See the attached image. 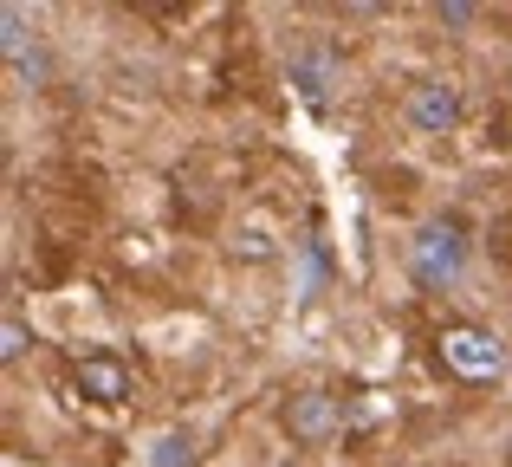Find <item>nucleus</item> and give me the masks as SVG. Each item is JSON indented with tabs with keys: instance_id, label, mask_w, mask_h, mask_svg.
<instances>
[{
	"instance_id": "f257e3e1",
	"label": "nucleus",
	"mask_w": 512,
	"mask_h": 467,
	"mask_svg": "<svg viewBox=\"0 0 512 467\" xmlns=\"http://www.w3.org/2000/svg\"><path fill=\"white\" fill-rule=\"evenodd\" d=\"M435 351H441V364H448L461 383H493V377H506V344L493 338V331H480V325H448V331L435 338Z\"/></svg>"
},
{
	"instance_id": "f03ea898",
	"label": "nucleus",
	"mask_w": 512,
	"mask_h": 467,
	"mask_svg": "<svg viewBox=\"0 0 512 467\" xmlns=\"http://www.w3.org/2000/svg\"><path fill=\"white\" fill-rule=\"evenodd\" d=\"M461 266H467V228H461L454 215L428 221V228L415 234V247H409V273L422 279V286H448Z\"/></svg>"
},
{
	"instance_id": "7ed1b4c3",
	"label": "nucleus",
	"mask_w": 512,
	"mask_h": 467,
	"mask_svg": "<svg viewBox=\"0 0 512 467\" xmlns=\"http://www.w3.org/2000/svg\"><path fill=\"white\" fill-rule=\"evenodd\" d=\"M402 111H409V124L422 130V137H448V130L461 124V91H454L448 78H422Z\"/></svg>"
},
{
	"instance_id": "20e7f679",
	"label": "nucleus",
	"mask_w": 512,
	"mask_h": 467,
	"mask_svg": "<svg viewBox=\"0 0 512 467\" xmlns=\"http://www.w3.org/2000/svg\"><path fill=\"white\" fill-rule=\"evenodd\" d=\"M286 429L299 435V442H331V435L344 429V403L331 390H299L286 403Z\"/></svg>"
},
{
	"instance_id": "39448f33",
	"label": "nucleus",
	"mask_w": 512,
	"mask_h": 467,
	"mask_svg": "<svg viewBox=\"0 0 512 467\" xmlns=\"http://www.w3.org/2000/svg\"><path fill=\"white\" fill-rule=\"evenodd\" d=\"M72 377L91 403H124L130 396V370H124V357H111V351H85L72 364Z\"/></svg>"
},
{
	"instance_id": "423d86ee",
	"label": "nucleus",
	"mask_w": 512,
	"mask_h": 467,
	"mask_svg": "<svg viewBox=\"0 0 512 467\" xmlns=\"http://www.w3.org/2000/svg\"><path fill=\"white\" fill-rule=\"evenodd\" d=\"M292 85H299L312 104H325L331 91H338V52L318 46V39H305V46L292 52Z\"/></svg>"
},
{
	"instance_id": "0eeeda50",
	"label": "nucleus",
	"mask_w": 512,
	"mask_h": 467,
	"mask_svg": "<svg viewBox=\"0 0 512 467\" xmlns=\"http://www.w3.org/2000/svg\"><path fill=\"white\" fill-rule=\"evenodd\" d=\"M201 461V442L188 429H169V435H156V448H150V467H195Z\"/></svg>"
},
{
	"instance_id": "6e6552de",
	"label": "nucleus",
	"mask_w": 512,
	"mask_h": 467,
	"mask_svg": "<svg viewBox=\"0 0 512 467\" xmlns=\"http://www.w3.org/2000/svg\"><path fill=\"white\" fill-rule=\"evenodd\" d=\"M0 33H7V39H0V46H7V59H13V65L26 59V72H33V33H26V13H20V7L0 13Z\"/></svg>"
},
{
	"instance_id": "1a4fd4ad",
	"label": "nucleus",
	"mask_w": 512,
	"mask_h": 467,
	"mask_svg": "<svg viewBox=\"0 0 512 467\" xmlns=\"http://www.w3.org/2000/svg\"><path fill=\"white\" fill-rule=\"evenodd\" d=\"M26 344H33V338H26V325H20V318H0V364H20V357H26Z\"/></svg>"
},
{
	"instance_id": "9d476101",
	"label": "nucleus",
	"mask_w": 512,
	"mask_h": 467,
	"mask_svg": "<svg viewBox=\"0 0 512 467\" xmlns=\"http://www.w3.org/2000/svg\"><path fill=\"white\" fill-rule=\"evenodd\" d=\"M435 20H441V26H474L480 13L467 7V0H441V7H435Z\"/></svg>"
}]
</instances>
